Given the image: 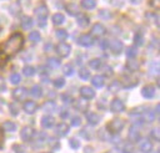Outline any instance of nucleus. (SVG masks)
I'll return each mask as SVG.
<instances>
[{
	"label": "nucleus",
	"instance_id": "nucleus-1",
	"mask_svg": "<svg viewBox=\"0 0 160 153\" xmlns=\"http://www.w3.org/2000/svg\"><path fill=\"white\" fill-rule=\"evenodd\" d=\"M24 45V36L19 32L12 34L1 46H0V56L4 57H12L16 55Z\"/></svg>",
	"mask_w": 160,
	"mask_h": 153
},
{
	"label": "nucleus",
	"instance_id": "nucleus-2",
	"mask_svg": "<svg viewBox=\"0 0 160 153\" xmlns=\"http://www.w3.org/2000/svg\"><path fill=\"white\" fill-rule=\"evenodd\" d=\"M125 127V121L121 119V118H114L112 121H110L108 124H106V128L110 133L112 134H118L120 133Z\"/></svg>",
	"mask_w": 160,
	"mask_h": 153
},
{
	"label": "nucleus",
	"instance_id": "nucleus-3",
	"mask_svg": "<svg viewBox=\"0 0 160 153\" xmlns=\"http://www.w3.org/2000/svg\"><path fill=\"white\" fill-rule=\"evenodd\" d=\"M70 52H71V46L65 44L64 41H61L56 45V53L60 57H68L70 55Z\"/></svg>",
	"mask_w": 160,
	"mask_h": 153
},
{
	"label": "nucleus",
	"instance_id": "nucleus-4",
	"mask_svg": "<svg viewBox=\"0 0 160 153\" xmlns=\"http://www.w3.org/2000/svg\"><path fill=\"white\" fill-rule=\"evenodd\" d=\"M109 49L111 50V52H112V53H115V55H119V53H121V52H122L124 45H122V42H121L120 40H116V39H114V40L109 41Z\"/></svg>",
	"mask_w": 160,
	"mask_h": 153
},
{
	"label": "nucleus",
	"instance_id": "nucleus-5",
	"mask_svg": "<svg viewBox=\"0 0 160 153\" xmlns=\"http://www.w3.org/2000/svg\"><path fill=\"white\" fill-rule=\"evenodd\" d=\"M124 109H125V104L120 98H114L111 101V103H110V111L111 112L119 113V112H122Z\"/></svg>",
	"mask_w": 160,
	"mask_h": 153
},
{
	"label": "nucleus",
	"instance_id": "nucleus-6",
	"mask_svg": "<svg viewBox=\"0 0 160 153\" xmlns=\"http://www.w3.org/2000/svg\"><path fill=\"white\" fill-rule=\"evenodd\" d=\"M34 134H35V131H34L32 127H24L20 131V137L24 142H29L30 139H32Z\"/></svg>",
	"mask_w": 160,
	"mask_h": 153
},
{
	"label": "nucleus",
	"instance_id": "nucleus-7",
	"mask_svg": "<svg viewBox=\"0 0 160 153\" xmlns=\"http://www.w3.org/2000/svg\"><path fill=\"white\" fill-rule=\"evenodd\" d=\"M79 93H80V96H81L84 100H86V101L95 97V91H94L92 88H90L89 86H82V87H80Z\"/></svg>",
	"mask_w": 160,
	"mask_h": 153
},
{
	"label": "nucleus",
	"instance_id": "nucleus-8",
	"mask_svg": "<svg viewBox=\"0 0 160 153\" xmlns=\"http://www.w3.org/2000/svg\"><path fill=\"white\" fill-rule=\"evenodd\" d=\"M28 96V90L25 87H16L12 91V98L15 101H22Z\"/></svg>",
	"mask_w": 160,
	"mask_h": 153
},
{
	"label": "nucleus",
	"instance_id": "nucleus-9",
	"mask_svg": "<svg viewBox=\"0 0 160 153\" xmlns=\"http://www.w3.org/2000/svg\"><path fill=\"white\" fill-rule=\"evenodd\" d=\"M106 32V29L104 25H101L100 22H96L92 25L91 27V35L92 36H96V37H100V36H104Z\"/></svg>",
	"mask_w": 160,
	"mask_h": 153
},
{
	"label": "nucleus",
	"instance_id": "nucleus-10",
	"mask_svg": "<svg viewBox=\"0 0 160 153\" xmlns=\"http://www.w3.org/2000/svg\"><path fill=\"white\" fill-rule=\"evenodd\" d=\"M78 44L80 46H84V47H90L92 44H94V39L92 36H90L89 34H84L81 35L79 39H78Z\"/></svg>",
	"mask_w": 160,
	"mask_h": 153
},
{
	"label": "nucleus",
	"instance_id": "nucleus-11",
	"mask_svg": "<svg viewBox=\"0 0 160 153\" xmlns=\"http://www.w3.org/2000/svg\"><path fill=\"white\" fill-rule=\"evenodd\" d=\"M22 109H24L28 114H32V113L36 112L38 104H36V102H34V101H26V102H24V104H22Z\"/></svg>",
	"mask_w": 160,
	"mask_h": 153
},
{
	"label": "nucleus",
	"instance_id": "nucleus-12",
	"mask_svg": "<svg viewBox=\"0 0 160 153\" xmlns=\"http://www.w3.org/2000/svg\"><path fill=\"white\" fill-rule=\"evenodd\" d=\"M41 126H42L44 128H46V129L52 128V127L55 126V119H54V117H51L50 114L44 116V117L41 118Z\"/></svg>",
	"mask_w": 160,
	"mask_h": 153
},
{
	"label": "nucleus",
	"instance_id": "nucleus-13",
	"mask_svg": "<svg viewBox=\"0 0 160 153\" xmlns=\"http://www.w3.org/2000/svg\"><path fill=\"white\" fill-rule=\"evenodd\" d=\"M139 148H140V152H142V153H151L154 147H152V143L149 139H142L140 142Z\"/></svg>",
	"mask_w": 160,
	"mask_h": 153
},
{
	"label": "nucleus",
	"instance_id": "nucleus-14",
	"mask_svg": "<svg viewBox=\"0 0 160 153\" xmlns=\"http://www.w3.org/2000/svg\"><path fill=\"white\" fill-rule=\"evenodd\" d=\"M49 11H48V7L45 5H40L36 7L35 10V15L38 16L39 20H46V16H48Z\"/></svg>",
	"mask_w": 160,
	"mask_h": 153
},
{
	"label": "nucleus",
	"instance_id": "nucleus-15",
	"mask_svg": "<svg viewBox=\"0 0 160 153\" xmlns=\"http://www.w3.org/2000/svg\"><path fill=\"white\" fill-rule=\"evenodd\" d=\"M86 119H88V123L91 124V126H95L100 122V116L95 112H86Z\"/></svg>",
	"mask_w": 160,
	"mask_h": 153
},
{
	"label": "nucleus",
	"instance_id": "nucleus-16",
	"mask_svg": "<svg viewBox=\"0 0 160 153\" xmlns=\"http://www.w3.org/2000/svg\"><path fill=\"white\" fill-rule=\"evenodd\" d=\"M68 132H69V126H68L66 123L61 122V123H59V124L56 126V129H55L56 136H59V137H64V136L68 134Z\"/></svg>",
	"mask_w": 160,
	"mask_h": 153
},
{
	"label": "nucleus",
	"instance_id": "nucleus-17",
	"mask_svg": "<svg viewBox=\"0 0 160 153\" xmlns=\"http://www.w3.org/2000/svg\"><path fill=\"white\" fill-rule=\"evenodd\" d=\"M128 137H129V139H130L131 142H139V141H140V138H141L140 132H139V129H138L136 127H131V128L129 129Z\"/></svg>",
	"mask_w": 160,
	"mask_h": 153
},
{
	"label": "nucleus",
	"instance_id": "nucleus-18",
	"mask_svg": "<svg viewBox=\"0 0 160 153\" xmlns=\"http://www.w3.org/2000/svg\"><path fill=\"white\" fill-rule=\"evenodd\" d=\"M141 95L145 98H149V100L152 98L155 95V87L154 86H144L141 90Z\"/></svg>",
	"mask_w": 160,
	"mask_h": 153
},
{
	"label": "nucleus",
	"instance_id": "nucleus-19",
	"mask_svg": "<svg viewBox=\"0 0 160 153\" xmlns=\"http://www.w3.org/2000/svg\"><path fill=\"white\" fill-rule=\"evenodd\" d=\"M91 83H92L94 87H96V88H101V87H104V85H105V80H104L102 76H100V75H95V76H92V78H91Z\"/></svg>",
	"mask_w": 160,
	"mask_h": 153
},
{
	"label": "nucleus",
	"instance_id": "nucleus-20",
	"mask_svg": "<svg viewBox=\"0 0 160 153\" xmlns=\"http://www.w3.org/2000/svg\"><path fill=\"white\" fill-rule=\"evenodd\" d=\"M141 119L146 121V122H152L155 121V112L151 109H144L142 114H141Z\"/></svg>",
	"mask_w": 160,
	"mask_h": 153
},
{
	"label": "nucleus",
	"instance_id": "nucleus-21",
	"mask_svg": "<svg viewBox=\"0 0 160 153\" xmlns=\"http://www.w3.org/2000/svg\"><path fill=\"white\" fill-rule=\"evenodd\" d=\"M32 26H34L32 19L30 16H22V19H21V27L24 30H30Z\"/></svg>",
	"mask_w": 160,
	"mask_h": 153
},
{
	"label": "nucleus",
	"instance_id": "nucleus-22",
	"mask_svg": "<svg viewBox=\"0 0 160 153\" xmlns=\"http://www.w3.org/2000/svg\"><path fill=\"white\" fill-rule=\"evenodd\" d=\"M42 111H45V112H48V113H50V112H55L56 111V103L54 102V101H46L44 104H42Z\"/></svg>",
	"mask_w": 160,
	"mask_h": 153
},
{
	"label": "nucleus",
	"instance_id": "nucleus-23",
	"mask_svg": "<svg viewBox=\"0 0 160 153\" xmlns=\"http://www.w3.org/2000/svg\"><path fill=\"white\" fill-rule=\"evenodd\" d=\"M139 66H140V63H139L136 60H134V58H130V60H128V63H126V68H128L130 72L138 71V70H139Z\"/></svg>",
	"mask_w": 160,
	"mask_h": 153
},
{
	"label": "nucleus",
	"instance_id": "nucleus-24",
	"mask_svg": "<svg viewBox=\"0 0 160 153\" xmlns=\"http://www.w3.org/2000/svg\"><path fill=\"white\" fill-rule=\"evenodd\" d=\"M89 16L88 15H84V14H80L79 16H78V25L80 26V27H85V26H88L89 25Z\"/></svg>",
	"mask_w": 160,
	"mask_h": 153
},
{
	"label": "nucleus",
	"instance_id": "nucleus-25",
	"mask_svg": "<svg viewBox=\"0 0 160 153\" xmlns=\"http://www.w3.org/2000/svg\"><path fill=\"white\" fill-rule=\"evenodd\" d=\"M51 20H52V24H54V25H61V24H64V21H65V16H64L62 14H60V12H56V14L52 15Z\"/></svg>",
	"mask_w": 160,
	"mask_h": 153
},
{
	"label": "nucleus",
	"instance_id": "nucleus-26",
	"mask_svg": "<svg viewBox=\"0 0 160 153\" xmlns=\"http://www.w3.org/2000/svg\"><path fill=\"white\" fill-rule=\"evenodd\" d=\"M2 129L6 132H15L16 131V124L11 121H6L2 123Z\"/></svg>",
	"mask_w": 160,
	"mask_h": 153
},
{
	"label": "nucleus",
	"instance_id": "nucleus-27",
	"mask_svg": "<svg viewBox=\"0 0 160 153\" xmlns=\"http://www.w3.org/2000/svg\"><path fill=\"white\" fill-rule=\"evenodd\" d=\"M30 93H31V96H34V97H41L42 96V90H41V87L39 86V85H34L32 87H31V90H30Z\"/></svg>",
	"mask_w": 160,
	"mask_h": 153
},
{
	"label": "nucleus",
	"instance_id": "nucleus-28",
	"mask_svg": "<svg viewBox=\"0 0 160 153\" xmlns=\"http://www.w3.org/2000/svg\"><path fill=\"white\" fill-rule=\"evenodd\" d=\"M81 6L86 10H91L96 6V1L95 0H81Z\"/></svg>",
	"mask_w": 160,
	"mask_h": 153
},
{
	"label": "nucleus",
	"instance_id": "nucleus-29",
	"mask_svg": "<svg viewBox=\"0 0 160 153\" xmlns=\"http://www.w3.org/2000/svg\"><path fill=\"white\" fill-rule=\"evenodd\" d=\"M89 66H90V68H92V70H100V67H102V62H101V60H99V58H94V60H90Z\"/></svg>",
	"mask_w": 160,
	"mask_h": 153
},
{
	"label": "nucleus",
	"instance_id": "nucleus-30",
	"mask_svg": "<svg viewBox=\"0 0 160 153\" xmlns=\"http://www.w3.org/2000/svg\"><path fill=\"white\" fill-rule=\"evenodd\" d=\"M149 73L151 76H158L159 75V63L158 62H151L149 66Z\"/></svg>",
	"mask_w": 160,
	"mask_h": 153
},
{
	"label": "nucleus",
	"instance_id": "nucleus-31",
	"mask_svg": "<svg viewBox=\"0 0 160 153\" xmlns=\"http://www.w3.org/2000/svg\"><path fill=\"white\" fill-rule=\"evenodd\" d=\"M134 44H135V47H139V46H141L144 44V36H142V34H140V32H136L135 34V36H134Z\"/></svg>",
	"mask_w": 160,
	"mask_h": 153
},
{
	"label": "nucleus",
	"instance_id": "nucleus-32",
	"mask_svg": "<svg viewBox=\"0 0 160 153\" xmlns=\"http://www.w3.org/2000/svg\"><path fill=\"white\" fill-rule=\"evenodd\" d=\"M35 72H36V70H35V67H32V66H25V67L22 68V73H24L25 76H28V77L34 76Z\"/></svg>",
	"mask_w": 160,
	"mask_h": 153
},
{
	"label": "nucleus",
	"instance_id": "nucleus-33",
	"mask_svg": "<svg viewBox=\"0 0 160 153\" xmlns=\"http://www.w3.org/2000/svg\"><path fill=\"white\" fill-rule=\"evenodd\" d=\"M79 77L81 80H89L90 78V71L88 68H85V67H81L79 70Z\"/></svg>",
	"mask_w": 160,
	"mask_h": 153
},
{
	"label": "nucleus",
	"instance_id": "nucleus-34",
	"mask_svg": "<svg viewBox=\"0 0 160 153\" xmlns=\"http://www.w3.org/2000/svg\"><path fill=\"white\" fill-rule=\"evenodd\" d=\"M66 11L70 14V15H78L79 12V6L76 4H70L66 6Z\"/></svg>",
	"mask_w": 160,
	"mask_h": 153
},
{
	"label": "nucleus",
	"instance_id": "nucleus-35",
	"mask_svg": "<svg viewBox=\"0 0 160 153\" xmlns=\"http://www.w3.org/2000/svg\"><path fill=\"white\" fill-rule=\"evenodd\" d=\"M48 66L51 68H58V67H60V60H58L55 57L48 58Z\"/></svg>",
	"mask_w": 160,
	"mask_h": 153
},
{
	"label": "nucleus",
	"instance_id": "nucleus-36",
	"mask_svg": "<svg viewBox=\"0 0 160 153\" xmlns=\"http://www.w3.org/2000/svg\"><path fill=\"white\" fill-rule=\"evenodd\" d=\"M40 39H41V36H40V32H38V31H31L29 34V40L31 42H39Z\"/></svg>",
	"mask_w": 160,
	"mask_h": 153
},
{
	"label": "nucleus",
	"instance_id": "nucleus-37",
	"mask_svg": "<svg viewBox=\"0 0 160 153\" xmlns=\"http://www.w3.org/2000/svg\"><path fill=\"white\" fill-rule=\"evenodd\" d=\"M120 87H121V83L119 82V81H112L110 85H109V91L110 92H118L119 90H120Z\"/></svg>",
	"mask_w": 160,
	"mask_h": 153
},
{
	"label": "nucleus",
	"instance_id": "nucleus-38",
	"mask_svg": "<svg viewBox=\"0 0 160 153\" xmlns=\"http://www.w3.org/2000/svg\"><path fill=\"white\" fill-rule=\"evenodd\" d=\"M75 107H76V109H79V111H85V109L88 108V102H86V100H79V101L75 103Z\"/></svg>",
	"mask_w": 160,
	"mask_h": 153
},
{
	"label": "nucleus",
	"instance_id": "nucleus-39",
	"mask_svg": "<svg viewBox=\"0 0 160 153\" xmlns=\"http://www.w3.org/2000/svg\"><path fill=\"white\" fill-rule=\"evenodd\" d=\"M55 35H56V37H58L59 40H61V41L66 40V37H68V32H66V30H64V29H59V30H56Z\"/></svg>",
	"mask_w": 160,
	"mask_h": 153
},
{
	"label": "nucleus",
	"instance_id": "nucleus-40",
	"mask_svg": "<svg viewBox=\"0 0 160 153\" xmlns=\"http://www.w3.org/2000/svg\"><path fill=\"white\" fill-rule=\"evenodd\" d=\"M62 72H64L65 76H72L74 75V68H72V66L70 63H66L62 67Z\"/></svg>",
	"mask_w": 160,
	"mask_h": 153
},
{
	"label": "nucleus",
	"instance_id": "nucleus-41",
	"mask_svg": "<svg viewBox=\"0 0 160 153\" xmlns=\"http://www.w3.org/2000/svg\"><path fill=\"white\" fill-rule=\"evenodd\" d=\"M150 138L156 141V142L160 141V131H159V128H152L150 131Z\"/></svg>",
	"mask_w": 160,
	"mask_h": 153
},
{
	"label": "nucleus",
	"instance_id": "nucleus-42",
	"mask_svg": "<svg viewBox=\"0 0 160 153\" xmlns=\"http://www.w3.org/2000/svg\"><path fill=\"white\" fill-rule=\"evenodd\" d=\"M136 55H138V50H136L135 46H131V47H129V49L126 50V56H128L129 58H134Z\"/></svg>",
	"mask_w": 160,
	"mask_h": 153
},
{
	"label": "nucleus",
	"instance_id": "nucleus-43",
	"mask_svg": "<svg viewBox=\"0 0 160 153\" xmlns=\"http://www.w3.org/2000/svg\"><path fill=\"white\" fill-rule=\"evenodd\" d=\"M20 81H21V76L19 75V73H11L10 75V82L12 83V85H18V83H20Z\"/></svg>",
	"mask_w": 160,
	"mask_h": 153
},
{
	"label": "nucleus",
	"instance_id": "nucleus-44",
	"mask_svg": "<svg viewBox=\"0 0 160 153\" xmlns=\"http://www.w3.org/2000/svg\"><path fill=\"white\" fill-rule=\"evenodd\" d=\"M60 98L62 100V102H64V103H68V104H70V103H72V102H74V98H72L69 93H62V95L60 96Z\"/></svg>",
	"mask_w": 160,
	"mask_h": 153
},
{
	"label": "nucleus",
	"instance_id": "nucleus-45",
	"mask_svg": "<svg viewBox=\"0 0 160 153\" xmlns=\"http://www.w3.org/2000/svg\"><path fill=\"white\" fill-rule=\"evenodd\" d=\"M64 85H65V80L62 77H59V78L54 80V87L55 88H61V87H64Z\"/></svg>",
	"mask_w": 160,
	"mask_h": 153
},
{
	"label": "nucleus",
	"instance_id": "nucleus-46",
	"mask_svg": "<svg viewBox=\"0 0 160 153\" xmlns=\"http://www.w3.org/2000/svg\"><path fill=\"white\" fill-rule=\"evenodd\" d=\"M9 108H10V113H11L12 116H16V114L19 113V107L16 106V103H10Z\"/></svg>",
	"mask_w": 160,
	"mask_h": 153
},
{
	"label": "nucleus",
	"instance_id": "nucleus-47",
	"mask_svg": "<svg viewBox=\"0 0 160 153\" xmlns=\"http://www.w3.org/2000/svg\"><path fill=\"white\" fill-rule=\"evenodd\" d=\"M69 144H70V147H71L72 149H78V148L80 147V142H79L78 139H75V138H71V139L69 141Z\"/></svg>",
	"mask_w": 160,
	"mask_h": 153
},
{
	"label": "nucleus",
	"instance_id": "nucleus-48",
	"mask_svg": "<svg viewBox=\"0 0 160 153\" xmlns=\"http://www.w3.org/2000/svg\"><path fill=\"white\" fill-rule=\"evenodd\" d=\"M132 149L134 148H132V146L130 143H125L124 147H122V153H132L134 152Z\"/></svg>",
	"mask_w": 160,
	"mask_h": 153
},
{
	"label": "nucleus",
	"instance_id": "nucleus-49",
	"mask_svg": "<svg viewBox=\"0 0 160 153\" xmlns=\"http://www.w3.org/2000/svg\"><path fill=\"white\" fill-rule=\"evenodd\" d=\"M99 16H100V17H102L104 20H108V19L111 16V14H110V12H108L106 10H101V11L99 12Z\"/></svg>",
	"mask_w": 160,
	"mask_h": 153
},
{
	"label": "nucleus",
	"instance_id": "nucleus-50",
	"mask_svg": "<svg viewBox=\"0 0 160 153\" xmlns=\"http://www.w3.org/2000/svg\"><path fill=\"white\" fill-rule=\"evenodd\" d=\"M80 123H81V118L80 117H72L71 118V124L72 126L78 127V126H80Z\"/></svg>",
	"mask_w": 160,
	"mask_h": 153
},
{
	"label": "nucleus",
	"instance_id": "nucleus-51",
	"mask_svg": "<svg viewBox=\"0 0 160 153\" xmlns=\"http://www.w3.org/2000/svg\"><path fill=\"white\" fill-rule=\"evenodd\" d=\"M100 47H101L102 50H106V49L109 47V41H108V40H101V42H100Z\"/></svg>",
	"mask_w": 160,
	"mask_h": 153
},
{
	"label": "nucleus",
	"instance_id": "nucleus-52",
	"mask_svg": "<svg viewBox=\"0 0 160 153\" xmlns=\"http://www.w3.org/2000/svg\"><path fill=\"white\" fill-rule=\"evenodd\" d=\"M5 90H6V83H5L4 78L0 77V92H2V91H5Z\"/></svg>",
	"mask_w": 160,
	"mask_h": 153
},
{
	"label": "nucleus",
	"instance_id": "nucleus-53",
	"mask_svg": "<svg viewBox=\"0 0 160 153\" xmlns=\"http://www.w3.org/2000/svg\"><path fill=\"white\" fill-rule=\"evenodd\" d=\"M51 49H52V44L51 42H46L45 46H44V51L45 52H49V51H51Z\"/></svg>",
	"mask_w": 160,
	"mask_h": 153
},
{
	"label": "nucleus",
	"instance_id": "nucleus-54",
	"mask_svg": "<svg viewBox=\"0 0 160 153\" xmlns=\"http://www.w3.org/2000/svg\"><path fill=\"white\" fill-rule=\"evenodd\" d=\"M104 73H105L106 76H110V75H112V68H111L110 66H105V70H104Z\"/></svg>",
	"mask_w": 160,
	"mask_h": 153
},
{
	"label": "nucleus",
	"instance_id": "nucleus-55",
	"mask_svg": "<svg viewBox=\"0 0 160 153\" xmlns=\"http://www.w3.org/2000/svg\"><path fill=\"white\" fill-rule=\"evenodd\" d=\"M60 116H61L62 118H66V117L69 116V111L65 109V108H61V109H60Z\"/></svg>",
	"mask_w": 160,
	"mask_h": 153
},
{
	"label": "nucleus",
	"instance_id": "nucleus-56",
	"mask_svg": "<svg viewBox=\"0 0 160 153\" xmlns=\"http://www.w3.org/2000/svg\"><path fill=\"white\" fill-rule=\"evenodd\" d=\"M40 73H41V75H48V73H49V71L46 70V67L41 66V67H40Z\"/></svg>",
	"mask_w": 160,
	"mask_h": 153
},
{
	"label": "nucleus",
	"instance_id": "nucleus-57",
	"mask_svg": "<svg viewBox=\"0 0 160 153\" xmlns=\"http://www.w3.org/2000/svg\"><path fill=\"white\" fill-rule=\"evenodd\" d=\"M45 25H46V20H39V26L44 27Z\"/></svg>",
	"mask_w": 160,
	"mask_h": 153
},
{
	"label": "nucleus",
	"instance_id": "nucleus-58",
	"mask_svg": "<svg viewBox=\"0 0 160 153\" xmlns=\"http://www.w3.org/2000/svg\"><path fill=\"white\" fill-rule=\"evenodd\" d=\"M140 1H141V0H131V2H132V4H139Z\"/></svg>",
	"mask_w": 160,
	"mask_h": 153
}]
</instances>
